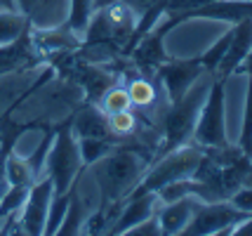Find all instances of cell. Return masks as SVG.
Returning <instances> with one entry per match:
<instances>
[{
  "label": "cell",
  "mask_w": 252,
  "mask_h": 236,
  "mask_svg": "<svg viewBox=\"0 0 252 236\" xmlns=\"http://www.w3.org/2000/svg\"><path fill=\"white\" fill-rule=\"evenodd\" d=\"M154 151L139 142L116 144L104 158L90 166V177L97 184L99 205L121 203L130 194L154 161Z\"/></svg>",
  "instance_id": "cell-1"
},
{
  "label": "cell",
  "mask_w": 252,
  "mask_h": 236,
  "mask_svg": "<svg viewBox=\"0 0 252 236\" xmlns=\"http://www.w3.org/2000/svg\"><path fill=\"white\" fill-rule=\"evenodd\" d=\"M83 158L78 149V137L71 130V118H66L64 123L55 128L52 144L47 149V156L43 163V175L52 180L55 194H68L71 187L78 182L83 172Z\"/></svg>",
  "instance_id": "cell-2"
},
{
  "label": "cell",
  "mask_w": 252,
  "mask_h": 236,
  "mask_svg": "<svg viewBox=\"0 0 252 236\" xmlns=\"http://www.w3.org/2000/svg\"><path fill=\"white\" fill-rule=\"evenodd\" d=\"M200 161H203V149H198L196 144L177 146V149H172V151H167V154L151 161V166L146 168L142 180L137 182V187L130 194H149V191L156 194V191L163 189L165 184H170V182L193 177V172L198 170Z\"/></svg>",
  "instance_id": "cell-3"
},
{
  "label": "cell",
  "mask_w": 252,
  "mask_h": 236,
  "mask_svg": "<svg viewBox=\"0 0 252 236\" xmlns=\"http://www.w3.org/2000/svg\"><path fill=\"white\" fill-rule=\"evenodd\" d=\"M191 144L198 149H220L226 146V106H224V80L212 78L210 80L208 95L200 104L196 125H193V135Z\"/></svg>",
  "instance_id": "cell-4"
},
{
  "label": "cell",
  "mask_w": 252,
  "mask_h": 236,
  "mask_svg": "<svg viewBox=\"0 0 252 236\" xmlns=\"http://www.w3.org/2000/svg\"><path fill=\"white\" fill-rule=\"evenodd\" d=\"M245 215L236 210L229 201H198L196 210L191 215L182 234L187 236H215L233 234L236 225Z\"/></svg>",
  "instance_id": "cell-5"
},
{
  "label": "cell",
  "mask_w": 252,
  "mask_h": 236,
  "mask_svg": "<svg viewBox=\"0 0 252 236\" xmlns=\"http://www.w3.org/2000/svg\"><path fill=\"white\" fill-rule=\"evenodd\" d=\"M203 76H205V71H203V64L198 57L193 59H170L167 57V62H163L156 71V80H158L167 104L179 101Z\"/></svg>",
  "instance_id": "cell-6"
},
{
  "label": "cell",
  "mask_w": 252,
  "mask_h": 236,
  "mask_svg": "<svg viewBox=\"0 0 252 236\" xmlns=\"http://www.w3.org/2000/svg\"><path fill=\"white\" fill-rule=\"evenodd\" d=\"M55 196V187L50 177H38L31 184V189L26 194L22 210L17 215V225H19V234H31L40 236L45 234V222H47V213H50V203Z\"/></svg>",
  "instance_id": "cell-7"
},
{
  "label": "cell",
  "mask_w": 252,
  "mask_h": 236,
  "mask_svg": "<svg viewBox=\"0 0 252 236\" xmlns=\"http://www.w3.org/2000/svg\"><path fill=\"white\" fill-rule=\"evenodd\" d=\"M250 47H252V17H248V19L231 26V43L212 78H220L226 83L231 76H236V68L245 59V55L250 52Z\"/></svg>",
  "instance_id": "cell-8"
},
{
  "label": "cell",
  "mask_w": 252,
  "mask_h": 236,
  "mask_svg": "<svg viewBox=\"0 0 252 236\" xmlns=\"http://www.w3.org/2000/svg\"><path fill=\"white\" fill-rule=\"evenodd\" d=\"M156 208H158V196L151 194V191L149 194H130V196H125L121 208H118V215H116V220H113V225L109 229V234H125L130 227L139 225L146 217H151L156 213Z\"/></svg>",
  "instance_id": "cell-9"
},
{
  "label": "cell",
  "mask_w": 252,
  "mask_h": 236,
  "mask_svg": "<svg viewBox=\"0 0 252 236\" xmlns=\"http://www.w3.org/2000/svg\"><path fill=\"white\" fill-rule=\"evenodd\" d=\"M71 130L78 139L83 137H94V139H111L116 144H123L118 137L111 133L109 121H106V113L99 111L97 104H85L83 109H78L71 116Z\"/></svg>",
  "instance_id": "cell-10"
},
{
  "label": "cell",
  "mask_w": 252,
  "mask_h": 236,
  "mask_svg": "<svg viewBox=\"0 0 252 236\" xmlns=\"http://www.w3.org/2000/svg\"><path fill=\"white\" fill-rule=\"evenodd\" d=\"M196 205H198L196 196H184V199L167 201V203L158 201L156 220H158V225H160V234H165V236L182 234L187 222L191 220L193 210H196Z\"/></svg>",
  "instance_id": "cell-11"
},
{
  "label": "cell",
  "mask_w": 252,
  "mask_h": 236,
  "mask_svg": "<svg viewBox=\"0 0 252 236\" xmlns=\"http://www.w3.org/2000/svg\"><path fill=\"white\" fill-rule=\"evenodd\" d=\"M248 17H252V0H210L191 12L187 19H212L233 26Z\"/></svg>",
  "instance_id": "cell-12"
},
{
  "label": "cell",
  "mask_w": 252,
  "mask_h": 236,
  "mask_svg": "<svg viewBox=\"0 0 252 236\" xmlns=\"http://www.w3.org/2000/svg\"><path fill=\"white\" fill-rule=\"evenodd\" d=\"M0 168H2V177L7 187H31L38 180L35 170L31 168L29 158L19 156L14 151H7V146L0 144Z\"/></svg>",
  "instance_id": "cell-13"
},
{
  "label": "cell",
  "mask_w": 252,
  "mask_h": 236,
  "mask_svg": "<svg viewBox=\"0 0 252 236\" xmlns=\"http://www.w3.org/2000/svg\"><path fill=\"white\" fill-rule=\"evenodd\" d=\"M29 29H31V17H26L17 7H0V47L17 43L29 34Z\"/></svg>",
  "instance_id": "cell-14"
},
{
  "label": "cell",
  "mask_w": 252,
  "mask_h": 236,
  "mask_svg": "<svg viewBox=\"0 0 252 236\" xmlns=\"http://www.w3.org/2000/svg\"><path fill=\"white\" fill-rule=\"evenodd\" d=\"M97 106H99V111L106 113V116L118 113V111H127V109H132L130 92H127V88L123 83H113V85H109L106 90L99 95Z\"/></svg>",
  "instance_id": "cell-15"
},
{
  "label": "cell",
  "mask_w": 252,
  "mask_h": 236,
  "mask_svg": "<svg viewBox=\"0 0 252 236\" xmlns=\"http://www.w3.org/2000/svg\"><path fill=\"white\" fill-rule=\"evenodd\" d=\"M106 121H109L111 133L121 142H130V137H137V133H139V111L137 109L111 113V116H106Z\"/></svg>",
  "instance_id": "cell-16"
},
{
  "label": "cell",
  "mask_w": 252,
  "mask_h": 236,
  "mask_svg": "<svg viewBox=\"0 0 252 236\" xmlns=\"http://www.w3.org/2000/svg\"><path fill=\"white\" fill-rule=\"evenodd\" d=\"M113 146H116V142H111V139H94V137L78 139V149H80V158H83L85 168H90L92 163H97L99 158H104Z\"/></svg>",
  "instance_id": "cell-17"
},
{
  "label": "cell",
  "mask_w": 252,
  "mask_h": 236,
  "mask_svg": "<svg viewBox=\"0 0 252 236\" xmlns=\"http://www.w3.org/2000/svg\"><path fill=\"white\" fill-rule=\"evenodd\" d=\"M229 43H231V29L221 35V38H217V43H212V45H210L203 55L198 57V59H200V64H203L205 76H215L217 67L221 64V59H224V55H226V47H229Z\"/></svg>",
  "instance_id": "cell-18"
},
{
  "label": "cell",
  "mask_w": 252,
  "mask_h": 236,
  "mask_svg": "<svg viewBox=\"0 0 252 236\" xmlns=\"http://www.w3.org/2000/svg\"><path fill=\"white\" fill-rule=\"evenodd\" d=\"M245 78H248V90H245V111H243V128H241L238 146L243 149V154L248 156L252 144V76H245Z\"/></svg>",
  "instance_id": "cell-19"
},
{
  "label": "cell",
  "mask_w": 252,
  "mask_h": 236,
  "mask_svg": "<svg viewBox=\"0 0 252 236\" xmlns=\"http://www.w3.org/2000/svg\"><path fill=\"white\" fill-rule=\"evenodd\" d=\"M68 199H71V191L52 196L47 222H45V234H57V229H59V225H62V220H64V215H66V208H68Z\"/></svg>",
  "instance_id": "cell-20"
},
{
  "label": "cell",
  "mask_w": 252,
  "mask_h": 236,
  "mask_svg": "<svg viewBox=\"0 0 252 236\" xmlns=\"http://www.w3.org/2000/svg\"><path fill=\"white\" fill-rule=\"evenodd\" d=\"M229 203L243 215H252V184H243L229 196Z\"/></svg>",
  "instance_id": "cell-21"
},
{
  "label": "cell",
  "mask_w": 252,
  "mask_h": 236,
  "mask_svg": "<svg viewBox=\"0 0 252 236\" xmlns=\"http://www.w3.org/2000/svg\"><path fill=\"white\" fill-rule=\"evenodd\" d=\"M109 2H123V5H127L137 17H142L146 10H151L156 2H160V0H92V10L94 7H101V5H109Z\"/></svg>",
  "instance_id": "cell-22"
},
{
  "label": "cell",
  "mask_w": 252,
  "mask_h": 236,
  "mask_svg": "<svg viewBox=\"0 0 252 236\" xmlns=\"http://www.w3.org/2000/svg\"><path fill=\"white\" fill-rule=\"evenodd\" d=\"M125 236H160V225H158V220H156V213L151 217H146L142 220L139 225L130 227Z\"/></svg>",
  "instance_id": "cell-23"
},
{
  "label": "cell",
  "mask_w": 252,
  "mask_h": 236,
  "mask_svg": "<svg viewBox=\"0 0 252 236\" xmlns=\"http://www.w3.org/2000/svg\"><path fill=\"white\" fill-rule=\"evenodd\" d=\"M43 5H47V0H14V7L24 12L26 17H35V12L40 10Z\"/></svg>",
  "instance_id": "cell-24"
},
{
  "label": "cell",
  "mask_w": 252,
  "mask_h": 236,
  "mask_svg": "<svg viewBox=\"0 0 252 236\" xmlns=\"http://www.w3.org/2000/svg\"><path fill=\"white\" fill-rule=\"evenodd\" d=\"M236 73H243V76H252V47H250V52L245 55V59H243L241 64H238Z\"/></svg>",
  "instance_id": "cell-25"
},
{
  "label": "cell",
  "mask_w": 252,
  "mask_h": 236,
  "mask_svg": "<svg viewBox=\"0 0 252 236\" xmlns=\"http://www.w3.org/2000/svg\"><path fill=\"white\" fill-rule=\"evenodd\" d=\"M250 163H252V156H250Z\"/></svg>",
  "instance_id": "cell-26"
},
{
  "label": "cell",
  "mask_w": 252,
  "mask_h": 236,
  "mask_svg": "<svg viewBox=\"0 0 252 236\" xmlns=\"http://www.w3.org/2000/svg\"><path fill=\"white\" fill-rule=\"evenodd\" d=\"M47 2H50V0H47Z\"/></svg>",
  "instance_id": "cell-27"
}]
</instances>
